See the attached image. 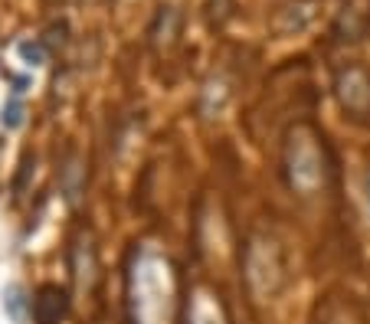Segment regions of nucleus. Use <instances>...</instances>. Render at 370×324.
Masks as SVG:
<instances>
[{
  "instance_id": "f257e3e1",
  "label": "nucleus",
  "mask_w": 370,
  "mask_h": 324,
  "mask_svg": "<svg viewBox=\"0 0 370 324\" xmlns=\"http://www.w3.org/2000/svg\"><path fill=\"white\" fill-rule=\"evenodd\" d=\"M334 92L350 118H370V72L364 65H344L334 79Z\"/></svg>"
},
{
  "instance_id": "f03ea898",
  "label": "nucleus",
  "mask_w": 370,
  "mask_h": 324,
  "mask_svg": "<svg viewBox=\"0 0 370 324\" xmlns=\"http://www.w3.org/2000/svg\"><path fill=\"white\" fill-rule=\"evenodd\" d=\"M249 281L259 295H275L282 285V259H279V249L269 239L252 242L249 249Z\"/></svg>"
},
{
  "instance_id": "7ed1b4c3",
  "label": "nucleus",
  "mask_w": 370,
  "mask_h": 324,
  "mask_svg": "<svg viewBox=\"0 0 370 324\" xmlns=\"http://www.w3.org/2000/svg\"><path fill=\"white\" fill-rule=\"evenodd\" d=\"M308 141L311 138H308L305 131H298V134H292V144H288V173H292V184H298V187H315L318 177H321L311 167V164H318V151Z\"/></svg>"
},
{
  "instance_id": "20e7f679",
  "label": "nucleus",
  "mask_w": 370,
  "mask_h": 324,
  "mask_svg": "<svg viewBox=\"0 0 370 324\" xmlns=\"http://www.w3.org/2000/svg\"><path fill=\"white\" fill-rule=\"evenodd\" d=\"M364 200H367V210H370V171L364 173Z\"/></svg>"
}]
</instances>
